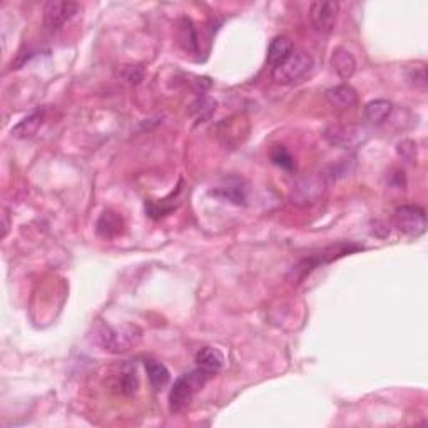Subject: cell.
<instances>
[{
    "instance_id": "cell-8",
    "label": "cell",
    "mask_w": 428,
    "mask_h": 428,
    "mask_svg": "<svg viewBox=\"0 0 428 428\" xmlns=\"http://www.w3.org/2000/svg\"><path fill=\"white\" fill-rule=\"evenodd\" d=\"M338 12H340V3L338 2H332V0L321 2V0H318V2H313L309 6V22H311L313 29L318 34L328 36V34L333 32L334 25H337Z\"/></svg>"
},
{
    "instance_id": "cell-16",
    "label": "cell",
    "mask_w": 428,
    "mask_h": 428,
    "mask_svg": "<svg viewBox=\"0 0 428 428\" xmlns=\"http://www.w3.org/2000/svg\"><path fill=\"white\" fill-rule=\"evenodd\" d=\"M196 362L199 368L214 375L224 365V355L221 353V350L214 348V346H206V348L199 350V353L196 355Z\"/></svg>"
},
{
    "instance_id": "cell-17",
    "label": "cell",
    "mask_w": 428,
    "mask_h": 428,
    "mask_svg": "<svg viewBox=\"0 0 428 428\" xmlns=\"http://www.w3.org/2000/svg\"><path fill=\"white\" fill-rule=\"evenodd\" d=\"M392 111H393V105L387 99L370 101V103L365 105L367 119L373 122V124H376V126L383 124V122L390 117Z\"/></svg>"
},
{
    "instance_id": "cell-11",
    "label": "cell",
    "mask_w": 428,
    "mask_h": 428,
    "mask_svg": "<svg viewBox=\"0 0 428 428\" xmlns=\"http://www.w3.org/2000/svg\"><path fill=\"white\" fill-rule=\"evenodd\" d=\"M332 67L338 74V78L348 80L357 71V61H355L353 54L348 49L337 47L332 54Z\"/></svg>"
},
{
    "instance_id": "cell-9",
    "label": "cell",
    "mask_w": 428,
    "mask_h": 428,
    "mask_svg": "<svg viewBox=\"0 0 428 428\" xmlns=\"http://www.w3.org/2000/svg\"><path fill=\"white\" fill-rule=\"evenodd\" d=\"M79 6L71 0H49L44 3L42 14H44V24L50 31H57L64 24L78 14Z\"/></svg>"
},
{
    "instance_id": "cell-20",
    "label": "cell",
    "mask_w": 428,
    "mask_h": 428,
    "mask_svg": "<svg viewBox=\"0 0 428 428\" xmlns=\"http://www.w3.org/2000/svg\"><path fill=\"white\" fill-rule=\"evenodd\" d=\"M216 101L211 97H201L191 105V114L196 117V122H206L216 112Z\"/></svg>"
},
{
    "instance_id": "cell-24",
    "label": "cell",
    "mask_w": 428,
    "mask_h": 428,
    "mask_svg": "<svg viewBox=\"0 0 428 428\" xmlns=\"http://www.w3.org/2000/svg\"><path fill=\"white\" fill-rule=\"evenodd\" d=\"M397 151L398 154H400L405 161H408V163H413V161L417 159V144L413 141H401L398 144Z\"/></svg>"
},
{
    "instance_id": "cell-2",
    "label": "cell",
    "mask_w": 428,
    "mask_h": 428,
    "mask_svg": "<svg viewBox=\"0 0 428 428\" xmlns=\"http://www.w3.org/2000/svg\"><path fill=\"white\" fill-rule=\"evenodd\" d=\"M313 67H315V61L309 54L303 52V50H295L286 61L273 67L271 79L279 86H293V84L307 78L313 71Z\"/></svg>"
},
{
    "instance_id": "cell-4",
    "label": "cell",
    "mask_w": 428,
    "mask_h": 428,
    "mask_svg": "<svg viewBox=\"0 0 428 428\" xmlns=\"http://www.w3.org/2000/svg\"><path fill=\"white\" fill-rule=\"evenodd\" d=\"M142 340V332L135 325L122 326H105L101 332V343L104 350L111 353H126L135 348Z\"/></svg>"
},
{
    "instance_id": "cell-19",
    "label": "cell",
    "mask_w": 428,
    "mask_h": 428,
    "mask_svg": "<svg viewBox=\"0 0 428 428\" xmlns=\"http://www.w3.org/2000/svg\"><path fill=\"white\" fill-rule=\"evenodd\" d=\"M147 378L151 381V387L154 390H163L169 383V370L158 360H146Z\"/></svg>"
},
{
    "instance_id": "cell-21",
    "label": "cell",
    "mask_w": 428,
    "mask_h": 428,
    "mask_svg": "<svg viewBox=\"0 0 428 428\" xmlns=\"http://www.w3.org/2000/svg\"><path fill=\"white\" fill-rule=\"evenodd\" d=\"M119 388L124 395H133V393L138 392L139 378H138V371H135V367L133 365L124 367V370L121 371L119 376Z\"/></svg>"
},
{
    "instance_id": "cell-18",
    "label": "cell",
    "mask_w": 428,
    "mask_h": 428,
    "mask_svg": "<svg viewBox=\"0 0 428 428\" xmlns=\"http://www.w3.org/2000/svg\"><path fill=\"white\" fill-rule=\"evenodd\" d=\"M177 27H179L177 29V39H179L181 47H183L186 52H198V34L193 22H191V19L183 17Z\"/></svg>"
},
{
    "instance_id": "cell-14",
    "label": "cell",
    "mask_w": 428,
    "mask_h": 428,
    "mask_svg": "<svg viewBox=\"0 0 428 428\" xmlns=\"http://www.w3.org/2000/svg\"><path fill=\"white\" fill-rule=\"evenodd\" d=\"M45 121V112L44 111H36L31 116H27L12 129V135L17 139H29L34 138Z\"/></svg>"
},
{
    "instance_id": "cell-5",
    "label": "cell",
    "mask_w": 428,
    "mask_h": 428,
    "mask_svg": "<svg viewBox=\"0 0 428 428\" xmlns=\"http://www.w3.org/2000/svg\"><path fill=\"white\" fill-rule=\"evenodd\" d=\"M358 249H362V246L351 243H340L337 246H330V248L323 249V251L304 258L303 261H300L298 265L293 266V270H291V276H293V279H296V283H298V279H303L307 274L311 273V271L318 268L320 265L332 263L333 260H337V258H341L345 256V254L358 251Z\"/></svg>"
},
{
    "instance_id": "cell-13",
    "label": "cell",
    "mask_w": 428,
    "mask_h": 428,
    "mask_svg": "<svg viewBox=\"0 0 428 428\" xmlns=\"http://www.w3.org/2000/svg\"><path fill=\"white\" fill-rule=\"evenodd\" d=\"M293 52H295L293 40L286 36H278L271 40L268 47V62L273 67H276L283 61H286Z\"/></svg>"
},
{
    "instance_id": "cell-3",
    "label": "cell",
    "mask_w": 428,
    "mask_h": 428,
    "mask_svg": "<svg viewBox=\"0 0 428 428\" xmlns=\"http://www.w3.org/2000/svg\"><path fill=\"white\" fill-rule=\"evenodd\" d=\"M323 139L340 149H358L370 139V133L362 124H332L323 131Z\"/></svg>"
},
{
    "instance_id": "cell-23",
    "label": "cell",
    "mask_w": 428,
    "mask_h": 428,
    "mask_svg": "<svg viewBox=\"0 0 428 428\" xmlns=\"http://www.w3.org/2000/svg\"><path fill=\"white\" fill-rule=\"evenodd\" d=\"M406 80H408V84L413 89L425 92L427 91V67L422 64V66L410 69L408 74H406Z\"/></svg>"
},
{
    "instance_id": "cell-12",
    "label": "cell",
    "mask_w": 428,
    "mask_h": 428,
    "mask_svg": "<svg viewBox=\"0 0 428 428\" xmlns=\"http://www.w3.org/2000/svg\"><path fill=\"white\" fill-rule=\"evenodd\" d=\"M122 230H124V221H122V218L119 214L114 213V211L111 209L104 211L96 226L97 235H99L103 239H108V241L114 239L116 236H119Z\"/></svg>"
},
{
    "instance_id": "cell-22",
    "label": "cell",
    "mask_w": 428,
    "mask_h": 428,
    "mask_svg": "<svg viewBox=\"0 0 428 428\" xmlns=\"http://www.w3.org/2000/svg\"><path fill=\"white\" fill-rule=\"evenodd\" d=\"M271 161H273V164H276L278 168L285 169V171H295L296 164H295V159L293 156L288 152L286 147L283 146H276L273 151H271Z\"/></svg>"
},
{
    "instance_id": "cell-6",
    "label": "cell",
    "mask_w": 428,
    "mask_h": 428,
    "mask_svg": "<svg viewBox=\"0 0 428 428\" xmlns=\"http://www.w3.org/2000/svg\"><path fill=\"white\" fill-rule=\"evenodd\" d=\"M325 191V176H307L296 181L290 193V199L296 206H313L323 198Z\"/></svg>"
},
{
    "instance_id": "cell-15",
    "label": "cell",
    "mask_w": 428,
    "mask_h": 428,
    "mask_svg": "<svg viewBox=\"0 0 428 428\" xmlns=\"http://www.w3.org/2000/svg\"><path fill=\"white\" fill-rule=\"evenodd\" d=\"M214 196H219L221 199H228V201L235 202V205H244L246 201V188L244 183L238 177H231L223 186L213 191Z\"/></svg>"
},
{
    "instance_id": "cell-1",
    "label": "cell",
    "mask_w": 428,
    "mask_h": 428,
    "mask_svg": "<svg viewBox=\"0 0 428 428\" xmlns=\"http://www.w3.org/2000/svg\"><path fill=\"white\" fill-rule=\"evenodd\" d=\"M209 376V371L198 368V370L184 373L179 378H176L171 392H169V410L172 413L184 410L194 400V397L201 392Z\"/></svg>"
},
{
    "instance_id": "cell-10",
    "label": "cell",
    "mask_w": 428,
    "mask_h": 428,
    "mask_svg": "<svg viewBox=\"0 0 428 428\" xmlns=\"http://www.w3.org/2000/svg\"><path fill=\"white\" fill-rule=\"evenodd\" d=\"M326 101L332 108L338 109V111H348V109L355 108L358 103V94L350 84H340V86L330 87L325 92Z\"/></svg>"
},
{
    "instance_id": "cell-7",
    "label": "cell",
    "mask_w": 428,
    "mask_h": 428,
    "mask_svg": "<svg viewBox=\"0 0 428 428\" xmlns=\"http://www.w3.org/2000/svg\"><path fill=\"white\" fill-rule=\"evenodd\" d=\"M395 224L398 231L404 233L408 238H418L425 233L427 216L420 206L405 205L397 207L395 211Z\"/></svg>"
}]
</instances>
